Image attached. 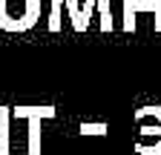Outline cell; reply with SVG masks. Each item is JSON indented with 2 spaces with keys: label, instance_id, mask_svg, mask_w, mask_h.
I'll use <instances>...</instances> for the list:
<instances>
[{
  "label": "cell",
  "instance_id": "obj_1",
  "mask_svg": "<svg viewBox=\"0 0 161 155\" xmlns=\"http://www.w3.org/2000/svg\"><path fill=\"white\" fill-rule=\"evenodd\" d=\"M138 138H135V152L138 155H161V106H141L132 115Z\"/></svg>",
  "mask_w": 161,
  "mask_h": 155
},
{
  "label": "cell",
  "instance_id": "obj_2",
  "mask_svg": "<svg viewBox=\"0 0 161 155\" xmlns=\"http://www.w3.org/2000/svg\"><path fill=\"white\" fill-rule=\"evenodd\" d=\"M40 20V0H0V29L29 32Z\"/></svg>",
  "mask_w": 161,
  "mask_h": 155
},
{
  "label": "cell",
  "instance_id": "obj_3",
  "mask_svg": "<svg viewBox=\"0 0 161 155\" xmlns=\"http://www.w3.org/2000/svg\"><path fill=\"white\" fill-rule=\"evenodd\" d=\"M55 106H12V118L29 121V155H40V121L55 118Z\"/></svg>",
  "mask_w": 161,
  "mask_h": 155
},
{
  "label": "cell",
  "instance_id": "obj_4",
  "mask_svg": "<svg viewBox=\"0 0 161 155\" xmlns=\"http://www.w3.org/2000/svg\"><path fill=\"white\" fill-rule=\"evenodd\" d=\"M138 12H153L155 32H161V0H124V32H135Z\"/></svg>",
  "mask_w": 161,
  "mask_h": 155
},
{
  "label": "cell",
  "instance_id": "obj_5",
  "mask_svg": "<svg viewBox=\"0 0 161 155\" xmlns=\"http://www.w3.org/2000/svg\"><path fill=\"white\" fill-rule=\"evenodd\" d=\"M64 6L69 9V17H72V29H75V32H86V29H89V23L84 20L80 3H78V0H64Z\"/></svg>",
  "mask_w": 161,
  "mask_h": 155
},
{
  "label": "cell",
  "instance_id": "obj_6",
  "mask_svg": "<svg viewBox=\"0 0 161 155\" xmlns=\"http://www.w3.org/2000/svg\"><path fill=\"white\" fill-rule=\"evenodd\" d=\"M95 9L101 17V32H112V9H109V0H95Z\"/></svg>",
  "mask_w": 161,
  "mask_h": 155
},
{
  "label": "cell",
  "instance_id": "obj_7",
  "mask_svg": "<svg viewBox=\"0 0 161 155\" xmlns=\"http://www.w3.org/2000/svg\"><path fill=\"white\" fill-rule=\"evenodd\" d=\"M80 135H109V126L104 124V121H84L80 124Z\"/></svg>",
  "mask_w": 161,
  "mask_h": 155
},
{
  "label": "cell",
  "instance_id": "obj_8",
  "mask_svg": "<svg viewBox=\"0 0 161 155\" xmlns=\"http://www.w3.org/2000/svg\"><path fill=\"white\" fill-rule=\"evenodd\" d=\"M60 6L64 0H52V9H49V32H60Z\"/></svg>",
  "mask_w": 161,
  "mask_h": 155
},
{
  "label": "cell",
  "instance_id": "obj_9",
  "mask_svg": "<svg viewBox=\"0 0 161 155\" xmlns=\"http://www.w3.org/2000/svg\"><path fill=\"white\" fill-rule=\"evenodd\" d=\"M92 9H95V0H86V3L80 6V12H84V20H86V23L92 20Z\"/></svg>",
  "mask_w": 161,
  "mask_h": 155
},
{
  "label": "cell",
  "instance_id": "obj_10",
  "mask_svg": "<svg viewBox=\"0 0 161 155\" xmlns=\"http://www.w3.org/2000/svg\"><path fill=\"white\" fill-rule=\"evenodd\" d=\"M12 112V106H0V121H3V115H9Z\"/></svg>",
  "mask_w": 161,
  "mask_h": 155
}]
</instances>
